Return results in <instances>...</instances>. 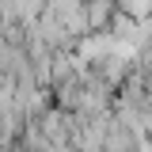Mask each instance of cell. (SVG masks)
<instances>
[{"label": "cell", "instance_id": "obj_1", "mask_svg": "<svg viewBox=\"0 0 152 152\" xmlns=\"http://www.w3.org/2000/svg\"><path fill=\"white\" fill-rule=\"evenodd\" d=\"M110 15V0H91V23H103Z\"/></svg>", "mask_w": 152, "mask_h": 152}]
</instances>
